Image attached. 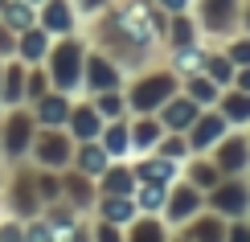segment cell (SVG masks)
<instances>
[{"label": "cell", "instance_id": "obj_37", "mask_svg": "<svg viewBox=\"0 0 250 242\" xmlns=\"http://www.w3.org/2000/svg\"><path fill=\"white\" fill-rule=\"evenodd\" d=\"M181 66H185V70L197 66V54H193V49H185V54H181Z\"/></svg>", "mask_w": 250, "mask_h": 242}, {"label": "cell", "instance_id": "obj_17", "mask_svg": "<svg viewBox=\"0 0 250 242\" xmlns=\"http://www.w3.org/2000/svg\"><path fill=\"white\" fill-rule=\"evenodd\" d=\"M103 193H131V173H127V168L107 164V168H103Z\"/></svg>", "mask_w": 250, "mask_h": 242}, {"label": "cell", "instance_id": "obj_12", "mask_svg": "<svg viewBox=\"0 0 250 242\" xmlns=\"http://www.w3.org/2000/svg\"><path fill=\"white\" fill-rule=\"evenodd\" d=\"M78 168V173H86V176H103V168L111 164V156H107V148L103 144H95V140H78L74 144V160H70Z\"/></svg>", "mask_w": 250, "mask_h": 242}, {"label": "cell", "instance_id": "obj_27", "mask_svg": "<svg viewBox=\"0 0 250 242\" xmlns=\"http://www.w3.org/2000/svg\"><path fill=\"white\" fill-rule=\"evenodd\" d=\"M95 107H99V115H119V94L115 90H99V99H95Z\"/></svg>", "mask_w": 250, "mask_h": 242}, {"label": "cell", "instance_id": "obj_30", "mask_svg": "<svg viewBox=\"0 0 250 242\" xmlns=\"http://www.w3.org/2000/svg\"><path fill=\"white\" fill-rule=\"evenodd\" d=\"M90 234H95V242H119V226L115 222H99Z\"/></svg>", "mask_w": 250, "mask_h": 242}, {"label": "cell", "instance_id": "obj_41", "mask_svg": "<svg viewBox=\"0 0 250 242\" xmlns=\"http://www.w3.org/2000/svg\"><path fill=\"white\" fill-rule=\"evenodd\" d=\"M160 4H168V8H181V4H185V0H160Z\"/></svg>", "mask_w": 250, "mask_h": 242}, {"label": "cell", "instance_id": "obj_44", "mask_svg": "<svg viewBox=\"0 0 250 242\" xmlns=\"http://www.w3.org/2000/svg\"><path fill=\"white\" fill-rule=\"evenodd\" d=\"M4 4H8V0H0V8H4Z\"/></svg>", "mask_w": 250, "mask_h": 242}, {"label": "cell", "instance_id": "obj_36", "mask_svg": "<svg viewBox=\"0 0 250 242\" xmlns=\"http://www.w3.org/2000/svg\"><path fill=\"white\" fill-rule=\"evenodd\" d=\"M234 62H242V66H250V41H242V45H234Z\"/></svg>", "mask_w": 250, "mask_h": 242}, {"label": "cell", "instance_id": "obj_15", "mask_svg": "<svg viewBox=\"0 0 250 242\" xmlns=\"http://www.w3.org/2000/svg\"><path fill=\"white\" fill-rule=\"evenodd\" d=\"M131 214H135V205L127 201V193H107L103 197V222L123 226V222H131Z\"/></svg>", "mask_w": 250, "mask_h": 242}, {"label": "cell", "instance_id": "obj_33", "mask_svg": "<svg viewBox=\"0 0 250 242\" xmlns=\"http://www.w3.org/2000/svg\"><path fill=\"white\" fill-rule=\"evenodd\" d=\"M140 205H144V209H156V205H160V189H156V185H148V189L140 193Z\"/></svg>", "mask_w": 250, "mask_h": 242}, {"label": "cell", "instance_id": "obj_19", "mask_svg": "<svg viewBox=\"0 0 250 242\" xmlns=\"http://www.w3.org/2000/svg\"><path fill=\"white\" fill-rule=\"evenodd\" d=\"M230 8H234V0H205V21H209V29H226Z\"/></svg>", "mask_w": 250, "mask_h": 242}, {"label": "cell", "instance_id": "obj_18", "mask_svg": "<svg viewBox=\"0 0 250 242\" xmlns=\"http://www.w3.org/2000/svg\"><path fill=\"white\" fill-rule=\"evenodd\" d=\"M25 242H58V230L45 222V218H25Z\"/></svg>", "mask_w": 250, "mask_h": 242}, {"label": "cell", "instance_id": "obj_32", "mask_svg": "<svg viewBox=\"0 0 250 242\" xmlns=\"http://www.w3.org/2000/svg\"><path fill=\"white\" fill-rule=\"evenodd\" d=\"M226 111H230L234 119H246V115H250V99H230V103H226Z\"/></svg>", "mask_w": 250, "mask_h": 242}, {"label": "cell", "instance_id": "obj_43", "mask_svg": "<svg viewBox=\"0 0 250 242\" xmlns=\"http://www.w3.org/2000/svg\"><path fill=\"white\" fill-rule=\"evenodd\" d=\"M0 74H4V62H0Z\"/></svg>", "mask_w": 250, "mask_h": 242}, {"label": "cell", "instance_id": "obj_10", "mask_svg": "<svg viewBox=\"0 0 250 242\" xmlns=\"http://www.w3.org/2000/svg\"><path fill=\"white\" fill-rule=\"evenodd\" d=\"M82 87L86 90H115L119 87V70L115 62H107L103 54H86V70H82Z\"/></svg>", "mask_w": 250, "mask_h": 242}, {"label": "cell", "instance_id": "obj_29", "mask_svg": "<svg viewBox=\"0 0 250 242\" xmlns=\"http://www.w3.org/2000/svg\"><path fill=\"white\" fill-rule=\"evenodd\" d=\"M140 176H148V181H160V176H172V160H160V164H140Z\"/></svg>", "mask_w": 250, "mask_h": 242}, {"label": "cell", "instance_id": "obj_3", "mask_svg": "<svg viewBox=\"0 0 250 242\" xmlns=\"http://www.w3.org/2000/svg\"><path fill=\"white\" fill-rule=\"evenodd\" d=\"M29 160H33L37 168H54V173L70 168V160H74V135H70L66 128H37L33 148H29Z\"/></svg>", "mask_w": 250, "mask_h": 242}, {"label": "cell", "instance_id": "obj_34", "mask_svg": "<svg viewBox=\"0 0 250 242\" xmlns=\"http://www.w3.org/2000/svg\"><path fill=\"white\" fill-rule=\"evenodd\" d=\"M152 140H156V128H152V123L135 128V144H140V148H144V144H152Z\"/></svg>", "mask_w": 250, "mask_h": 242}, {"label": "cell", "instance_id": "obj_25", "mask_svg": "<svg viewBox=\"0 0 250 242\" xmlns=\"http://www.w3.org/2000/svg\"><path fill=\"white\" fill-rule=\"evenodd\" d=\"M213 201L222 205V209H246V193H242V189H238V185H226L222 193L213 197Z\"/></svg>", "mask_w": 250, "mask_h": 242}, {"label": "cell", "instance_id": "obj_45", "mask_svg": "<svg viewBox=\"0 0 250 242\" xmlns=\"http://www.w3.org/2000/svg\"><path fill=\"white\" fill-rule=\"evenodd\" d=\"M29 4H41V0H29Z\"/></svg>", "mask_w": 250, "mask_h": 242}, {"label": "cell", "instance_id": "obj_22", "mask_svg": "<svg viewBox=\"0 0 250 242\" xmlns=\"http://www.w3.org/2000/svg\"><path fill=\"white\" fill-rule=\"evenodd\" d=\"M222 128H226L222 119H205V123H197V132H193V144H197V148H205V144H213L217 135H222Z\"/></svg>", "mask_w": 250, "mask_h": 242}, {"label": "cell", "instance_id": "obj_2", "mask_svg": "<svg viewBox=\"0 0 250 242\" xmlns=\"http://www.w3.org/2000/svg\"><path fill=\"white\" fill-rule=\"evenodd\" d=\"M33 135H37V119L33 111L21 103V107H8L4 111V123H0V160L8 164H21L33 148Z\"/></svg>", "mask_w": 250, "mask_h": 242}, {"label": "cell", "instance_id": "obj_24", "mask_svg": "<svg viewBox=\"0 0 250 242\" xmlns=\"http://www.w3.org/2000/svg\"><path fill=\"white\" fill-rule=\"evenodd\" d=\"M0 242H25V222L21 218H0Z\"/></svg>", "mask_w": 250, "mask_h": 242}, {"label": "cell", "instance_id": "obj_7", "mask_svg": "<svg viewBox=\"0 0 250 242\" xmlns=\"http://www.w3.org/2000/svg\"><path fill=\"white\" fill-rule=\"evenodd\" d=\"M49 45H54V33L41 29V25H29L25 33H17V58L25 66H41L49 58Z\"/></svg>", "mask_w": 250, "mask_h": 242}, {"label": "cell", "instance_id": "obj_31", "mask_svg": "<svg viewBox=\"0 0 250 242\" xmlns=\"http://www.w3.org/2000/svg\"><path fill=\"white\" fill-rule=\"evenodd\" d=\"M131 242H160L156 222H140V226H135V234H131Z\"/></svg>", "mask_w": 250, "mask_h": 242}, {"label": "cell", "instance_id": "obj_6", "mask_svg": "<svg viewBox=\"0 0 250 242\" xmlns=\"http://www.w3.org/2000/svg\"><path fill=\"white\" fill-rule=\"evenodd\" d=\"M37 25L49 29L54 37L74 33V0H41L37 4Z\"/></svg>", "mask_w": 250, "mask_h": 242}, {"label": "cell", "instance_id": "obj_40", "mask_svg": "<svg viewBox=\"0 0 250 242\" xmlns=\"http://www.w3.org/2000/svg\"><path fill=\"white\" fill-rule=\"evenodd\" d=\"M234 242H250V234H246V230H238V234H234Z\"/></svg>", "mask_w": 250, "mask_h": 242}, {"label": "cell", "instance_id": "obj_8", "mask_svg": "<svg viewBox=\"0 0 250 242\" xmlns=\"http://www.w3.org/2000/svg\"><path fill=\"white\" fill-rule=\"evenodd\" d=\"M66 132L74 135V144L78 140H99L103 135V115L95 103H74L70 107V119H66Z\"/></svg>", "mask_w": 250, "mask_h": 242}, {"label": "cell", "instance_id": "obj_5", "mask_svg": "<svg viewBox=\"0 0 250 242\" xmlns=\"http://www.w3.org/2000/svg\"><path fill=\"white\" fill-rule=\"evenodd\" d=\"M70 107H74V99H70L66 90H45L37 103H29V111H33L37 128H66Z\"/></svg>", "mask_w": 250, "mask_h": 242}, {"label": "cell", "instance_id": "obj_38", "mask_svg": "<svg viewBox=\"0 0 250 242\" xmlns=\"http://www.w3.org/2000/svg\"><path fill=\"white\" fill-rule=\"evenodd\" d=\"M99 4H107V0H74V8H86V13H90V8H99Z\"/></svg>", "mask_w": 250, "mask_h": 242}, {"label": "cell", "instance_id": "obj_9", "mask_svg": "<svg viewBox=\"0 0 250 242\" xmlns=\"http://www.w3.org/2000/svg\"><path fill=\"white\" fill-rule=\"evenodd\" d=\"M25 62L4 58V74H0V107H21L25 103Z\"/></svg>", "mask_w": 250, "mask_h": 242}, {"label": "cell", "instance_id": "obj_14", "mask_svg": "<svg viewBox=\"0 0 250 242\" xmlns=\"http://www.w3.org/2000/svg\"><path fill=\"white\" fill-rule=\"evenodd\" d=\"M168 90H172V82H168V78H148V82H140V87H135L131 103H135L140 111H148V107H156V103H160Z\"/></svg>", "mask_w": 250, "mask_h": 242}, {"label": "cell", "instance_id": "obj_28", "mask_svg": "<svg viewBox=\"0 0 250 242\" xmlns=\"http://www.w3.org/2000/svg\"><path fill=\"white\" fill-rule=\"evenodd\" d=\"M4 58H17V33L0 21V62H4Z\"/></svg>", "mask_w": 250, "mask_h": 242}, {"label": "cell", "instance_id": "obj_42", "mask_svg": "<svg viewBox=\"0 0 250 242\" xmlns=\"http://www.w3.org/2000/svg\"><path fill=\"white\" fill-rule=\"evenodd\" d=\"M242 87H250V74H246V78H242Z\"/></svg>", "mask_w": 250, "mask_h": 242}, {"label": "cell", "instance_id": "obj_20", "mask_svg": "<svg viewBox=\"0 0 250 242\" xmlns=\"http://www.w3.org/2000/svg\"><path fill=\"white\" fill-rule=\"evenodd\" d=\"M103 148H107V156H123V152H127V132H123L119 123H107V132H103Z\"/></svg>", "mask_w": 250, "mask_h": 242}, {"label": "cell", "instance_id": "obj_11", "mask_svg": "<svg viewBox=\"0 0 250 242\" xmlns=\"http://www.w3.org/2000/svg\"><path fill=\"white\" fill-rule=\"evenodd\" d=\"M115 25H119V33H127L131 41H152V37H156V17H152L148 4H140V0H135L127 13L115 21Z\"/></svg>", "mask_w": 250, "mask_h": 242}, {"label": "cell", "instance_id": "obj_1", "mask_svg": "<svg viewBox=\"0 0 250 242\" xmlns=\"http://www.w3.org/2000/svg\"><path fill=\"white\" fill-rule=\"evenodd\" d=\"M45 70H49V82H54V90H66L74 94L82 87V70H86V49H82V41L74 37H62L49 45V58H45Z\"/></svg>", "mask_w": 250, "mask_h": 242}, {"label": "cell", "instance_id": "obj_4", "mask_svg": "<svg viewBox=\"0 0 250 242\" xmlns=\"http://www.w3.org/2000/svg\"><path fill=\"white\" fill-rule=\"evenodd\" d=\"M4 201H8V214H13V218H21V222H25V218H37V214H41L37 176H33V173H13Z\"/></svg>", "mask_w": 250, "mask_h": 242}, {"label": "cell", "instance_id": "obj_23", "mask_svg": "<svg viewBox=\"0 0 250 242\" xmlns=\"http://www.w3.org/2000/svg\"><path fill=\"white\" fill-rule=\"evenodd\" d=\"M246 164V144L242 140H230L222 148V168H242Z\"/></svg>", "mask_w": 250, "mask_h": 242}, {"label": "cell", "instance_id": "obj_16", "mask_svg": "<svg viewBox=\"0 0 250 242\" xmlns=\"http://www.w3.org/2000/svg\"><path fill=\"white\" fill-rule=\"evenodd\" d=\"M45 90H54V82H49V70H45V62H41V66H29V70H25V103H37Z\"/></svg>", "mask_w": 250, "mask_h": 242}, {"label": "cell", "instance_id": "obj_26", "mask_svg": "<svg viewBox=\"0 0 250 242\" xmlns=\"http://www.w3.org/2000/svg\"><path fill=\"white\" fill-rule=\"evenodd\" d=\"M193 205H197V193H193V189H181V193H176V201H172V222H176V218H185Z\"/></svg>", "mask_w": 250, "mask_h": 242}, {"label": "cell", "instance_id": "obj_13", "mask_svg": "<svg viewBox=\"0 0 250 242\" xmlns=\"http://www.w3.org/2000/svg\"><path fill=\"white\" fill-rule=\"evenodd\" d=\"M0 21H4L13 33H25L29 25H37V4H29V0H8V4L0 8Z\"/></svg>", "mask_w": 250, "mask_h": 242}, {"label": "cell", "instance_id": "obj_21", "mask_svg": "<svg viewBox=\"0 0 250 242\" xmlns=\"http://www.w3.org/2000/svg\"><path fill=\"white\" fill-rule=\"evenodd\" d=\"M164 115H168L172 128H189L193 115H197V107H193V103H185V99H176V103H168V111H164Z\"/></svg>", "mask_w": 250, "mask_h": 242}, {"label": "cell", "instance_id": "obj_39", "mask_svg": "<svg viewBox=\"0 0 250 242\" xmlns=\"http://www.w3.org/2000/svg\"><path fill=\"white\" fill-rule=\"evenodd\" d=\"M201 242H217V230L213 226H201Z\"/></svg>", "mask_w": 250, "mask_h": 242}, {"label": "cell", "instance_id": "obj_35", "mask_svg": "<svg viewBox=\"0 0 250 242\" xmlns=\"http://www.w3.org/2000/svg\"><path fill=\"white\" fill-rule=\"evenodd\" d=\"M193 94L209 103V99H213V82H201V78H197V82H193Z\"/></svg>", "mask_w": 250, "mask_h": 242}]
</instances>
